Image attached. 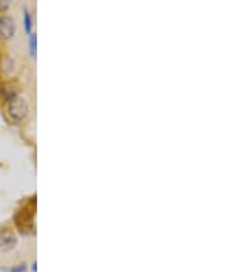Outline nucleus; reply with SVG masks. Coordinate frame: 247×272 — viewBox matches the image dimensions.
Here are the masks:
<instances>
[{
  "mask_svg": "<svg viewBox=\"0 0 247 272\" xmlns=\"http://www.w3.org/2000/svg\"><path fill=\"white\" fill-rule=\"evenodd\" d=\"M29 113V105L25 98L15 95L8 100V116L14 121H22Z\"/></svg>",
  "mask_w": 247,
  "mask_h": 272,
  "instance_id": "nucleus-1",
  "label": "nucleus"
},
{
  "mask_svg": "<svg viewBox=\"0 0 247 272\" xmlns=\"http://www.w3.org/2000/svg\"><path fill=\"white\" fill-rule=\"evenodd\" d=\"M16 245V237L10 228H0V252H8Z\"/></svg>",
  "mask_w": 247,
  "mask_h": 272,
  "instance_id": "nucleus-2",
  "label": "nucleus"
},
{
  "mask_svg": "<svg viewBox=\"0 0 247 272\" xmlns=\"http://www.w3.org/2000/svg\"><path fill=\"white\" fill-rule=\"evenodd\" d=\"M15 33V21L10 15H3L0 18V34L5 40L11 39Z\"/></svg>",
  "mask_w": 247,
  "mask_h": 272,
  "instance_id": "nucleus-3",
  "label": "nucleus"
},
{
  "mask_svg": "<svg viewBox=\"0 0 247 272\" xmlns=\"http://www.w3.org/2000/svg\"><path fill=\"white\" fill-rule=\"evenodd\" d=\"M23 21H25V30H26L27 33H30V29H32V19H30V14L27 11L26 8L23 10Z\"/></svg>",
  "mask_w": 247,
  "mask_h": 272,
  "instance_id": "nucleus-4",
  "label": "nucleus"
},
{
  "mask_svg": "<svg viewBox=\"0 0 247 272\" xmlns=\"http://www.w3.org/2000/svg\"><path fill=\"white\" fill-rule=\"evenodd\" d=\"M30 54L33 56L36 55V36L32 34V37H30Z\"/></svg>",
  "mask_w": 247,
  "mask_h": 272,
  "instance_id": "nucleus-5",
  "label": "nucleus"
},
{
  "mask_svg": "<svg viewBox=\"0 0 247 272\" xmlns=\"http://www.w3.org/2000/svg\"><path fill=\"white\" fill-rule=\"evenodd\" d=\"M8 271L10 272H25L26 271V266H25V264H21V266L11 268V270H8Z\"/></svg>",
  "mask_w": 247,
  "mask_h": 272,
  "instance_id": "nucleus-6",
  "label": "nucleus"
}]
</instances>
